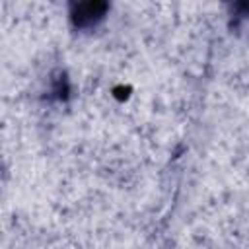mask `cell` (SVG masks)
I'll use <instances>...</instances> for the list:
<instances>
[{
    "label": "cell",
    "mask_w": 249,
    "mask_h": 249,
    "mask_svg": "<svg viewBox=\"0 0 249 249\" xmlns=\"http://www.w3.org/2000/svg\"><path fill=\"white\" fill-rule=\"evenodd\" d=\"M105 6L103 4H80L78 10H76V19H78V25H86V23H91L95 21L99 16H101V10Z\"/></svg>",
    "instance_id": "cell-1"
}]
</instances>
